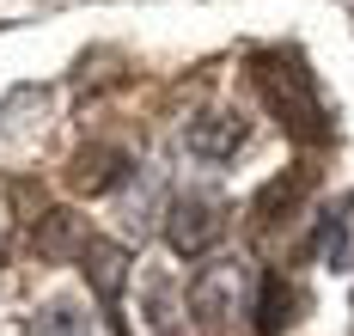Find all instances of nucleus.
Segmentation results:
<instances>
[{
    "label": "nucleus",
    "instance_id": "7ed1b4c3",
    "mask_svg": "<svg viewBox=\"0 0 354 336\" xmlns=\"http://www.w3.org/2000/svg\"><path fill=\"white\" fill-rule=\"evenodd\" d=\"M189 306L202 312V324H226L239 306H245V263L226 257V263H208L189 288Z\"/></svg>",
    "mask_w": 354,
    "mask_h": 336
},
{
    "label": "nucleus",
    "instance_id": "f03ea898",
    "mask_svg": "<svg viewBox=\"0 0 354 336\" xmlns=\"http://www.w3.org/2000/svg\"><path fill=\"white\" fill-rule=\"evenodd\" d=\"M220 232H226V208H220L214 196H183V202H171L165 239L177 245V257H202V251H214Z\"/></svg>",
    "mask_w": 354,
    "mask_h": 336
},
{
    "label": "nucleus",
    "instance_id": "f257e3e1",
    "mask_svg": "<svg viewBox=\"0 0 354 336\" xmlns=\"http://www.w3.org/2000/svg\"><path fill=\"white\" fill-rule=\"evenodd\" d=\"M257 86L275 104V116H281V129L293 141H324L330 135L324 92H318V80H312V68L299 62V49H263L257 55Z\"/></svg>",
    "mask_w": 354,
    "mask_h": 336
},
{
    "label": "nucleus",
    "instance_id": "20e7f679",
    "mask_svg": "<svg viewBox=\"0 0 354 336\" xmlns=\"http://www.w3.org/2000/svg\"><path fill=\"white\" fill-rule=\"evenodd\" d=\"M250 122L239 111H202L183 122V147L196 153V159H208V165H220V159H232V153L245 147Z\"/></svg>",
    "mask_w": 354,
    "mask_h": 336
},
{
    "label": "nucleus",
    "instance_id": "6e6552de",
    "mask_svg": "<svg viewBox=\"0 0 354 336\" xmlns=\"http://www.w3.org/2000/svg\"><path fill=\"white\" fill-rule=\"evenodd\" d=\"M287 318H293V288L287 281H269L263 288V336H275Z\"/></svg>",
    "mask_w": 354,
    "mask_h": 336
},
{
    "label": "nucleus",
    "instance_id": "423d86ee",
    "mask_svg": "<svg viewBox=\"0 0 354 336\" xmlns=\"http://www.w3.org/2000/svg\"><path fill=\"white\" fill-rule=\"evenodd\" d=\"M122 251L110 245V239H86V269H92V281H98V294H116V275H122Z\"/></svg>",
    "mask_w": 354,
    "mask_h": 336
},
{
    "label": "nucleus",
    "instance_id": "0eeeda50",
    "mask_svg": "<svg viewBox=\"0 0 354 336\" xmlns=\"http://www.w3.org/2000/svg\"><path fill=\"white\" fill-rule=\"evenodd\" d=\"M318 251L330 263H348V202L330 208V226H318Z\"/></svg>",
    "mask_w": 354,
    "mask_h": 336
},
{
    "label": "nucleus",
    "instance_id": "39448f33",
    "mask_svg": "<svg viewBox=\"0 0 354 336\" xmlns=\"http://www.w3.org/2000/svg\"><path fill=\"white\" fill-rule=\"evenodd\" d=\"M25 336H104V330H98L92 306H80V299H49V306H37L31 318H25Z\"/></svg>",
    "mask_w": 354,
    "mask_h": 336
}]
</instances>
